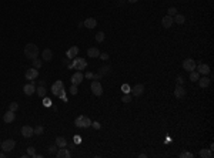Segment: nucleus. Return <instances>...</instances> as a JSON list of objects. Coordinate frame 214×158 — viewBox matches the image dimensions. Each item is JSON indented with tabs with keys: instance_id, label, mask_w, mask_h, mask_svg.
Wrapping results in <instances>:
<instances>
[{
	"instance_id": "a19ab883",
	"label": "nucleus",
	"mask_w": 214,
	"mask_h": 158,
	"mask_svg": "<svg viewBox=\"0 0 214 158\" xmlns=\"http://www.w3.org/2000/svg\"><path fill=\"white\" fill-rule=\"evenodd\" d=\"M98 59H101V60H104V61H106V60H109L110 57H109V54H107V53H100Z\"/></svg>"
},
{
	"instance_id": "393cba45",
	"label": "nucleus",
	"mask_w": 214,
	"mask_h": 158,
	"mask_svg": "<svg viewBox=\"0 0 214 158\" xmlns=\"http://www.w3.org/2000/svg\"><path fill=\"white\" fill-rule=\"evenodd\" d=\"M173 22L177 23V24H183V23L186 22V17H184L183 14H178V13H177V14L173 17Z\"/></svg>"
},
{
	"instance_id": "c9c22d12",
	"label": "nucleus",
	"mask_w": 214,
	"mask_h": 158,
	"mask_svg": "<svg viewBox=\"0 0 214 158\" xmlns=\"http://www.w3.org/2000/svg\"><path fill=\"white\" fill-rule=\"evenodd\" d=\"M167 12H168V16H171V17L177 14V9H176V7H170Z\"/></svg>"
},
{
	"instance_id": "6ab92c4d",
	"label": "nucleus",
	"mask_w": 214,
	"mask_h": 158,
	"mask_svg": "<svg viewBox=\"0 0 214 158\" xmlns=\"http://www.w3.org/2000/svg\"><path fill=\"white\" fill-rule=\"evenodd\" d=\"M173 17H171V16H168V14H167V16H164V17H163V19H161V26H163V27H164V29H168V27H171V24H173Z\"/></svg>"
},
{
	"instance_id": "72a5a7b5",
	"label": "nucleus",
	"mask_w": 214,
	"mask_h": 158,
	"mask_svg": "<svg viewBox=\"0 0 214 158\" xmlns=\"http://www.w3.org/2000/svg\"><path fill=\"white\" fill-rule=\"evenodd\" d=\"M27 155L34 157V155H36V148H34V147H29V148H27Z\"/></svg>"
},
{
	"instance_id": "f8f14e48",
	"label": "nucleus",
	"mask_w": 214,
	"mask_h": 158,
	"mask_svg": "<svg viewBox=\"0 0 214 158\" xmlns=\"http://www.w3.org/2000/svg\"><path fill=\"white\" fill-rule=\"evenodd\" d=\"M34 83H36L34 80H30V83H29V84H26V86L23 87V91H24V94H26V95H31V94L36 91Z\"/></svg>"
},
{
	"instance_id": "de8ad7c7",
	"label": "nucleus",
	"mask_w": 214,
	"mask_h": 158,
	"mask_svg": "<svg viewBox=\"0 0 214 158\" xmlns=\"http://www.w3.org/2000/svg\"><path fill=\"white\" fill-rule=\"evenodd\" d=\"M146 157H147V155H146L144 153H142V154H139V158H146Z\"/></svg>"
},
{
	"instance_id": "79ce46f5",
	"label": "nucleus",
	"mask_w": 214,
	"mask_h": 158,
	"mask_svg": "<svg viewBox=\"0 0 214 158\" xmlns=\"http://www.w3.org/2000/svg\"><path fill=\"white\" fill-rule=\"evenodd\" d=\"M92 127H93L94 130H100V128H101L100 123H97V121H93V123H92Z\"/></svg>"
},
{
	"instance_id": "37998d69",
	"label": "nucleus",
	"mask_w": 214,
	"mask_h": 158,
	"mask_svg": "<svg viewBox=\"0 0 214 158\" xmlns=\"http://www.w3.org/2000/svg\"><path fill=\"white\" fill-rule=\"evenodd\" d=\"M183 84H184V80H183L181 76H178L177 77V86H183Z\"/></svg>"
},
{
	"instance_id": "f257e3e1",
	"label": "nucleus",
	"mask_w": 214,
	"mask_h": 158,
	"mask_svg": "<svg viewBox=\"0 0 214 158\" xmlns=\"http://www.w3.org/2000/svg\"><path fill=\"white\" fill-rule=\"evenodd\" d=\"M24 56H26L27 59H30V60L39 57V47L34 44V43L26 44V47H24Z\"/></svg>"
},
{
	"instance_id": "412c9836",
	"label": "nucleus",
	"mask_w": 214,
	"mask_h": 158,
	"mask_svg": "<svg viewBox=\"0 0 214 158\" xmlns=\"http://www.w3.org/2000/svg\"><path fill=\"white\" fill-rule=\"evenodd\" d=\"M83 24H84V27H87V29H94L96 26H97V20L93 19V17H89V19H86V20L83 22Z\"/></svg>"
},
{
	"instance_id": "cd10ccee",
	"label": "nucleus",
	"mask_w": 214,
	"mask_h": 158,
	"mask_svg": "<svg viewBox=\"0 0 214 158\" xmlns=\"http://www.w3.org/2000/svg\"><path fill=\"white\" fill-rule=\"evenodd\" d=\"M36 93L39 94V97H46V87L44 86H39L37 89H36Z\"/></svg>"
},
{
	"instance_id": "423d86ee",
	"label": "nucleus",
	"mask_w": 214,
	"mask_h": 158,
	"mask_svg": "<svg viewBox=\"0 0 214 158\" xmlns=\"http://www.w3.org/2000/svg\"><path fill=\"white\" fill-rule=\"evenodd\" d=\"M90 89H92V93H93L94 95H97V97L103 94V87H101V84H100V81H98V80H94V81L92 83Z\"/></svg>"
},
{
	"instance_id": "c85d7f7f",
	"label": "nucleus",
	"mask_w": 214,
	"mask_h": 158,
	"mask_svg": "<svg viewBox=\"0 0 214 158\" xmlns=\"http://www.w3.org/2000/svg\"><path fill=\"white\" fill-rule=\"evenodd\" d=\"M104 39H106V34H104L103 31H98V33L96 34V42H97V43H101V42H104Z\"/></svg>"
},
{
	"instance_id": "2f4dec72",
	"label": "nucleus",
	"mask_w": 214,
	"mask_h": 158,
	"mask_svg": "<svg viewBox=\"0 0 214 158\" xmlns=\"http://www.w3.org/2000/svg\"><path fill=\"white\" fill-rule=\"evenodd\" d=\"M9 110L16 113V111L19 110V104H17V103H14V101H13V103H10V104H9Z\"/></svg>"
},
{
	"instance_id": "e433bc0d",
	"label": "nucleus",
	"mask_w": 214,
	"mask_h": 158,
	"mask_svg": "<svg viewBox=\"0 0 214 158\" xmlns=\"http://www.w3.org/2000/svg\"><path fill=\"white\" fill-rule=\"evenodd\" d=\"M121 90H123L124 94H129L131 89H130V86H129V84H123V86H121Z\"/></svg>"
},
{
	"instance_id": "2eb2a0df",
	"label": "nucleus",
	"mask_w": 214,
	"mask_h": 158,
	"mask_svg": "<svg viewBox=\"0 0 214 158\" xmlns=\"http://www.w3.org/2000/svg\"><path fill=\"white\" fill-rule=\"evenodd\" d=\"M16 120V114H14V111H7V113H4V115H3V121L4 123H7V124H10V123H13Z\"/></svg>"
},
{
	"instance_id": "49530a36",
	"label": "nucleus",
	"mask_w": 214,
	"mask_h": 158,
	"mask_svg": "<svg viewBox=\"0 0 214 158\" xmlns=\"http://www.w3.org/2000/svg\"><path fill=\"white\" fill-rule=\"evenodd\" d=\"M6 157V153L4 151H0V158H4Z\"/></svg>"
},
{
	"instance_id": "dca6fc26",
	"label": "nucleus",
	"mask_w": 214,
	"mask_h": 158,
	"mask_svg": "<svg viewBox=\"0 0 214 158\" xmlns=\"http://www.w3.org/2000/svg\"><path fill=\"white\" fill-rule=\"evenodd\" d=\"M56 155H57V158H70V151L64 147V148H59L57 150V153H56Z\"/></svg>"
},
{
	"instance_id": "58836bf2",
	"label": "nucleus",
	"mask_w": 214,
	"mask_h": 158,
	"mask_svg": "<svg viewBox=\"0 0 214 158\" xmlns=\"http://www.w3.org/2000/svg\"><path fill=\"white\" fill-rule=\"evenodd\" d=\"M69 91H70L71 95H76V94H77V91H79V90H77V86L71 84V87H70V90H69Z\"/></svg>"
},
{
	"instance_id": "4c0bfd02",
	"label": "nucleus",
	"mask_w": 214,
	"mask_h": 158,
	"mask_svg": "<svg viewBox=\"0 0 214 158\" xmlns=\"http://www.w3.org/2000/svg\"><path fill=\"white\" fill-rule=\"evenodd\" d=\"M57 148H59L57 145H50L47 150H49V153H50V154H56V153H57Z\"/></svg>"
},
{
	"instance_id": "5701e85b",
	"label": "nucleus",
	"mask_w": 214,
	"mask_h": 158,
	"mask_svg": "<svg viewBox=\"0 0 214 158\" xmlns=\"http://www.w3.org/2000/svg\"><path fill=\"white\" fill-rule=\"evenodd\" d=\"M198 155L201 158H213V151L211 150H207V148H203V150H200Z\"/></svg>"
},
{
	"instance_id": "9b49d317",
	"label": "nucleus",
	"mask_w": 214,
	"mask_h": 158,
	"mask_svg": "<svg viewBox=\"0 0 214 158\" xmlns=\"http://www.w3.org/2000/svg\"><path fill=\"white\" fill-rule=\"evenodd\" d=\"M197 71L200 73V74H203V76H210V73H211V70H210V66H207V64H203V63H200V64H197Z\"/></svg>"
},
{
	"instance_id": "39448f33",
	"label": "nucleus",
	"mask_w": 214,
	"mask_h": 158,
	"mask_svg": "<svg viewBox=\"0 0 214 158\" xmlns=\"http://www.w3.org/2000/svg\"><path fill=\"white\" fill-rule=\"evenodd\" d=\"M196 67H197V63L193 60V59H186L184 61H183V68L186 70V71H194L196 70Z\"/></svg>"
},
{
	"instance_id": "4be33fe9",
	"label": "nucleus",
	"mask_w": 214,
	"mask_h": 158,
	"mask_svg": "<svg viewBox=\"0 0 214 158\" xmlns=\"http://www.w3.org/2000/svg\"><path fill=\"white\" fill-rule=\"evenodd\" d=\"M56 145L59 148H64V147H67V140L64 137H56Z\"/></svg>"
},
{
	"instance_id": "09e8293b",
	"label": "nucleus",
	"mask_w": 214,
	"mask_h": 158,
	"mask_svg": "<svg viewBox=\"0 0 214 158\" xmlns=\"http://www.w3.org/2000/svg\"><path fill=\"white\" fill-rule=\"evenodd\" d=\"M127 1H129V3H137L139 0H127Z\"/></svg>"
},
{
	"instance_id": "0eeeda50",
	"label": "nucleus",
	"mask_w": 214,
	"mask_h": 158,
	"mask_svg": "<svg viewBox=\"0 0 214 158\" xmlns=\"http://www.w3.org/2000/svg\"><path fill=\"white\" fill-rule=\"evenodd\" d=\"M24 77H26V80H36V78L39 77V70L34 67L27 68L26 73H24Z\"/></svg>"
},
{
	"instance_id": "a18cd8bd",
	"label": "nucleus",
	"mask_w": 214,
	"mask_h": 158,
	"mask_svg": "<svg viewBox=\"0 0 214 158\" xmlns=\"http://www.w3.org/2000/svg\"><path fill=\"white\" fill-rule=\"evenodd\" d=\"M74 142H76V144H80V142H81V138H80V136H74Z\"/></svg>"
},
{
	"instance_id": "7c9ffc66",
	"label": "nucleus",
	"mask_w": 214,
	"mask_h": 158,
	"mask_svg": "<svg viewBox=\"0 0 214 158\" xmlns=\"http://www.w3.org/2000/svg\"><path fill=\"white\" fill-rule=\"evenodd\" d=\"M43 133H44L43 125H37V127H34V136H42Z\"/></svg>"
},
{
	"instance_id": "a878e982",
	"label": "nucleus",
	"mask_w": 214,
	"mask_h": 158,
	"mask_svg": "<svg viewBox=\"0 0 214 158\" xmlns=\"http://www.w3.org/2000/svg\"><path fill=\"white\" fill-rule=\"evenodd\" d=\"M111 71V67L110 66H103V67L98 68V74H101V76H106V74H109Z\"/></svg>"
},
{
	"instance_id": "6e6552de",
	"label": "nucleus",
	"mask_w": 214,
	"mask_h": 158,
	"mask_svg": "<svg viewBox=\"0 0 214 158\" xmlns=\"http://www.w3.org/2000/svg\"><path fill=\"white\" fill-rule=\"evenodd\" d=\"M130 94L134 95V97H140L144 94V86L143 84H136L131 90H130Z\"/></svg>"
},
{
	"instance_id": "473e14b6",
	"label": "nucleus",
	"mask_w": 214,
	"mask_h": 158,
	"mask_svg": "<svg viewBox=\"0 0 214 158\" xmlns=\"http://www.w3.org/2000/svg\"><path fill=\"white\" fill-rule=\"evenodd\" d=\"M121 101H123V103H126V104H127V103H130V101H131V94H130V93H129V94H124V95H123V98H121Z\"/></svg>"
},
{
	"instance_id": "bb28decb",
	"label": "nucleus",
	"mask_w": 214,
	"mask_h": 158,
	"mask_svg": "<svg viewBox=\"0 0 214 158\" xmlns=\"http://www.w3.org/2000/svg\"><path fill=\"white\" fill-rule=\"evenodd\" d=\"M198 78H200V73L197 71V70H194V71H190V80L194 83V81H198Z\"/></svg>"
},
{
	"instance_id": "ddd939ff",
	"label": "nucleus",
	"mask_w": 214,
	"mask_h": 158,
	"mask_svg": "<svg viewBox=\"0 0 214 158\" xmlns=\"http://www.w3.org/2000/svg\"><path fill=\"white\" fill-rule=\"evenodd\" d=\"M64 89V84H63V81L62 80H57L56 83H53V86H51V93L54 94V95H57L59 94V91H62Z\"/></svg>"
},
{
	"instance_id": "f704fd0d",
	"label": "nucleus",
	"mask_w": 214,
	"mask_h": 158,
	"mask_svg": "<svg viewBox=\"0 0 214 158\" xmlns=\"http://www.w3.org/2000/svg\"><path fill=\"white\" fill-rule=\"evenodd\" d=\"M43 106L44 107H51V100L47 97H43Z\"/></svg>"
},
{
	"instance_id": "f3484780",
	"label": "nucleus",
	"mask_w": 214,
	"mask_h": 158,
	"mask_svg": "<svg viewBox=\"0 0 214 158\" xmlns=\"http://www.w3.org/2000/svg\"><path fill=\"white\" fill-rule=\"evenodd\" d=\"M210 83H211V78L207 77V76H204L203 78H198V86H200L201 89H207V87L210 86Z\"/></svg>"
},
{
	"instance_id": "ea45409f",
	"label": "nucleus",
	"mask_w": 214,
	"mask_h": 158,
	"mask_svg": "<svg viewBox=\"0 0 214 158\" xmlns=\"http://www.w3.org/2000/svg\"><path fill=\"white\" fill-rule=\"evenodd\" d=\"M180 157H181V158H193L194 155H193L191 153H187V151H184V153H181V154H180Z\"/></svg>"
},
{
	"instance_id": "c756f323",
	"label": "nucleus",
	"mask_w": 214,
	"mask_h": 158,
	"mask_svg": "<svg viewBox=\"0 0 214 158\" xmlns=\"http://www.w3.org/2000/svg\"><path fill=\"white\" fill-rule=\"evenodd\" d=\"M31 61H33V67H34V68H40V67H42V64H43V61H42L40 59H37V57H36V59H33Z\"/></svg>"
},
{
	"instance_id": "c03bdc74",
	"label": "nucleus",
	"mask_w": 214,
	"mask_h": 158,
	"mask_svg": "<svg viewBox=\"0 0 214 158\" xmlns=\"http://www.w3.org/2000/svg\"><path fill=\"white\" fill-rule=\"evenodd\" d=\"M84 77H87V78H94V73H92V71H87Z\"/></svg>"
},
{
	"instance_id": "4468645a",
	"label": "nucleus",
	"mask_w": 214,
	"mask_h": 158,
	"mask_svg": "<svg viewBox=\"0 0 214 158\" xmlns=\"http://www.w3.org/2000/svg\"><path fill=\"white\" fill-rule=\"evenodd\" d=\"M77 54H79V47H77V46H73V47H70V48L66 51V56H67L69 60H73L74 57H77Z\"/></svg>"
},
{
	"instance_id": "7ed1b4c3",
	"label": "nucleus",
	"mask_w": 214,
	"mask_h": 158,
	"mask_svg": "<svg viewBox=\"0 0 214 158\" xmlns=\"http://www.w3.org/2000/svg\"><path fill=\"white\" fill-rule=\"evenodd\" d=\"M86 67H87V61L84 59H81V57H74L73 59V63L69 66V68H76L77 71H81V70H84Z\"/></svg>"
},
{
	"instance_id": "f03ea898",
	"label": "nucleus",
	"mask_w": 214,
	"mask_h": 158,
	"mask_svg": "<svg viewBox=\"0 0 214 158\" xmlns=\"http://www.w3.org/2000/svg\"><path fill=\"white\" fill-rule=\"evenodd\" d=\"M74 125L79 128H89V127H92V120L86 115H79L74 120Z\"/></svg>"
},
{
	"instance_id": "20e7f679",
	"label": "nucleus",
	"mask_w": 214,
	"mask_h": 158,
	"mask_svg": "<svg viewBox=\"0 0 214 158\" xmlns=\"http://www.w3.org/2000/svg\"><path fill=\"white\" fill-rule=\"evenodd\" d=\"M14 147H16V141H14V140H12V138L4 140V141L1 142V150H3L4 153H10V151H13V150H14Z\"/></svg>"
},
{
	"instance_id": "b1692460",
	"label": "nucleus",
	"mask_w": 214,
	"mask_h": 158,
	"mask_svg": "<svg viewBox=\"0 0 214 158\" xmlns=\"http://www.w3.org/2000/svg\"><path fill=\"white\" fill-rule=\"evenodd\" d=\"M87 56H89V57H92V59H96V57H98V56H100V51H98V48H97V47H92V48H89V50H87Z\"/></svg>"
},
{
	"instance_id": "aec40b11",
	"label": "nucleus",
	"mask_w": 214,
	"mask_h": 158,
	"mask_svg": "<svg viewBox=\"0 0 214 158\" xmlns=\"http://www.w3.org/2000/svg\"><path fill=\"white\" fill-rule=\"evenodd\" d=\"M42 59H43V61H50L53 59V51L50 48H44L42 53Z\"/></svg>"
},
{
	"instance_id": "a211bd4d",
	"label": "nucleus",
	"mask_w": 214,
	"mask_h": 158,
	"mask_svg": "<svg viewBox=\"0 0 214 158\" xmlns=\"http://www.w3.org/2000/svg\"><path fill=\"white\" fill-rule=\"evenodd\" d=\"M174 95L177 98H184L186 97V90H184V86H177L176 90H174Z\"/></svg>"
},
{
	"instance_id": "1a4fd4ad",
	"label": "nucleus",
	"mask_w": 214,
	"mask_h": 158,
	"mask_svg": "<svg viewBox=\"0 0 214 158\" xmlns=\"http://www.w3.org/2000/svg\"><path fill=\"white\" fill-rule=\"evenodd\" d=\"M22 136L24 138H30V137L34 136V128L30 127V125H23L22 127Z\"/></svg>"
},
{
	"instance_id": "9d476101",
	"label": "nucleus",
	"mask_w": 214,
	"mask_h": 158,
	"mask_svg": "<svg viewBox=\"0 0 214 158\" xmlns=\"http://www.w3.org/2000/svg\"><path fill=\"white\" fill-rule=\"evenodd\" d=\"M83 78H84L83 73H81V71H77V73H74V74L71 76V84H74V86H79V84L83 81Z\"/></svg>"
}]
</instances>
